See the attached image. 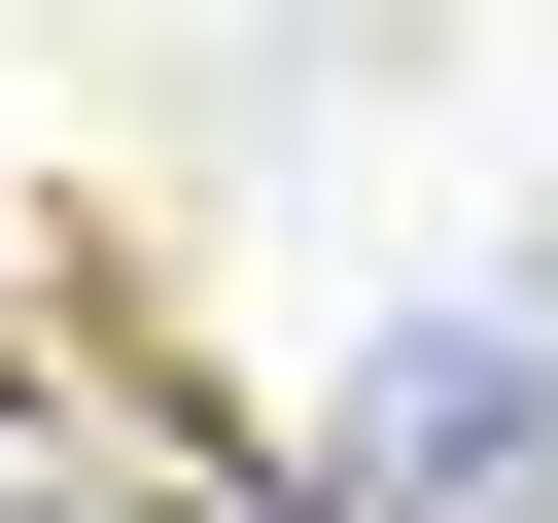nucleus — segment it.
I'll use <instances>...</instances> for the list:
<instances>
[{
    "mask_svg": "<svg viewBox=\"0 0 558 523\" xmlns=\"http://www.w3.org/2000/svg\"><path fill=\"white\" fill-rule=\"evenodd\" d=\"M0 523H174L140 453H70V418H0Z\"/></svg>",
    "mask_w": 558,
    "mask_h": 523,
    "instance_id": "nucleus-2",
    "label": "nucleus"
},
{
    "mask_svg": "<svg viewBox=\"0 0 558 523\" xmlns=\"http://www.w3.org/2000/svg\"><path fill=\"white\" fill-rule=\"evenodd\" d=\"M314 523H558V314L523 279H418L314 418Z\"/></svg>",
    "mask_w": 558,
    "mask_h": 523,
    "instance_id": "nucleus-1",
    "label": "nucleus"
}]
</instances>
